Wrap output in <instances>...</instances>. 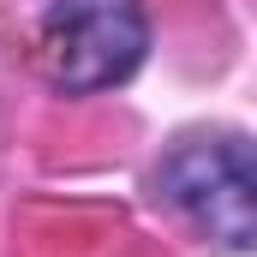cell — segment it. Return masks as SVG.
<instances>
[{"label": "cell", "instance_id": "cell-1", "mask_svg": "<svg viewBox=\"0 0 257 257\" xmlns=\"http://www.w3.org/2000/svg\"><path fill=\"white\" fill-rule=\"evenodd\" d=\"M156 197L221 251L257 245V138L192 132L156 162Z\"/></svg>", "mask_w": 257, "mask_h": 257}, {"label": "cell", "instance_id": "cell-2", "mask_svg": "<svg viewBox=\"0 0 257 257\" xmlns=\"http://www.w3.org/2000/svg\"><path fill=\"white\" fill-rule=\"evenodd\" d=\"M36 54L60 96H96L126 84L150 54L144 0H54L42 12Z\"/></svg>", "mask_w": 257, "mask_h": 257}]
</instances>
